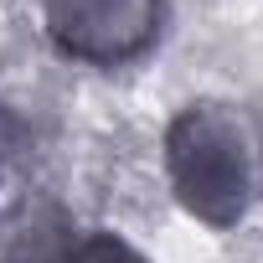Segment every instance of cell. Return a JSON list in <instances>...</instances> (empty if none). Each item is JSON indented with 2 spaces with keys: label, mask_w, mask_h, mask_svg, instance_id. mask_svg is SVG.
<instances>
[{
  "label": "cell",
  "mask_w": 263,
  "mask_h": 263,
  "mask_svg": "<svg viewBox=\"0 0 263 263\" xmlns=\"http://www.w3.org/2000/svg\"><path fill=\"white\" fill-rule=\"evenodd\" d=\"M165 176L176 201L232 232L263 201V119L227 98H196L165 124Z\"/></svg>",
  "instance_id": "1"
},
{
  "label": "cell",
  "mask_w": 263,
  "mask_h": 263,
  "mask_svg": "<svg viewBox=\"0 0 263 263\" xmlns=\"http://www.w3.org/2000/svg\"><path fill=\"white\" fill-rule=\"evenodd\" d=\"M47 36L88 67L140 62L165 31V0H42Z\"/></svg>",
  "instance_id": "2"
},
{
  "label": "cell",
  "mask_w": 263,
  "mask_h": 263,
  "mask_svg": "<svg viewBox=\"0 0 263 263\" xmlns=\"http://www.w3.org/2000/svg\"><path fill=\"white\" fill-rule=\"evenodd\" d=\"M0 263H150L129 237L108 227H83L67 212H42L11 242L0 248Z\"/></svg>",
  "instance_id": "3"
},
{
  "label": "cell",
  "mask_w": 263,
  "mask_h": 263,
  "mask_svg": "<svg viewBox=\"0 0 263 263\" xmlns=\"http://www.w3.org/2000/svg\"><path fill=\"white\" fill-rule=\"evenodd\" d=\"M21 155H26V124H21V114H16L6 98H0V196L11 191Z\"/></svg>",
  "instance_id": "4"
}]
</instances>
